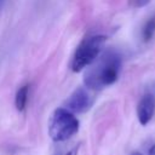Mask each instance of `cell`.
<instances>
[{"mask_svg":"<svg viewBox=\"0 0 155 155\" xmlns=\"http://www.w3.org/2000/svg\"><path fill=\"white\" fill-rule=\"evenodd\" d=\"M155 113V97L153 93H145L137 105V117L142 126L150 122Z\"/></svg>","mask_w":155,"mask_h":155,"instance_id":"obj_5","label":"cell"},{"mask_svg":"<svg viewBox=\"0 0 155 155\" xmlns=\"http://www.w3.org/2000/svg\"><path fill=\"white\" fill-rule=\"evenodd\" d=\"M58 155H59V154H58Z\"/></svg>","mask_w":155,"mask_h":155,"instance_id":"obj_13","label":"cell"},{"mask_svg":"<svg viewBox=\"0 0 155 155\" xmlns=\"http://www.w3.org/2000/svg\"><path fill=\"white\" fill-rule=\"evenodd\" d=\"M131 155H143V154H142L140 151H137V150H136V151H132Z\"/></svg>","mask_w":155,"mask_h":155,"instance_id":"obj_11","label":"cell"},{"mask_svg":"<svg viewBox=\"0 0 155 155\" xmlns=\"http://www.w3.org/2000/svg\"><path fill=\"white\" fill-rule=\"evenodd\" d=\"M28 92H29L28 85H23L17 90V93L15 97V105L18 111H23L25 109L27 101H28Z\"/></svg>","mask_w":155,"mask_h":155,"instance_id":"obj_6","label":"cell"},{"mask_svg":"<svg viewBox=\"0 0 155 155\" xmlns=\"http://www.w3.org/2000/svg\"><path fill=\"white\" fill-rule=\"evenodd\" d=\"M154 34H155V18L151 17L144 23V25L142 28V39H143V41L144 42L150 41L153 39Z\"/></svg>","mask_w":155,"mask_h":155,"instance_id":"obj_7","label":"cell"},{"mask_svg":"<svg viewBox=\"0 0 155 155\" xmlns=\"http://www.w3.org/2000/svg\"><path fill=\"white\" fill-rule=\"evenodd\" d=\"M93 104V97L90 94L87 87H78L67 99L65 109L71 113H85Z\"/></svg>","mask_w":155,"mask_h":155,"instance_id":"obj_4","label":"cell"},{"mask_svg":"<svg viewBox=\"0 0 155 155\" xmlns=\"http://www.w3.org/2000/svg\"><path fill=\"white\" fill-rule=\"evenodd\" d=\"M131 2L134 7H144L150 2V0H131Z\"/></svg>","mask_w":155,"mask_h":155,"instance_id":"obj_8","label":"cell"},{"mask_svg":"<svg viewBox=\"0 0 155 155\" xmlns=\"http://www.w3.org/2000/svg\"><path fill=\"white\" fill-rule=\"evenodd\" d=\"M148 155H155V144H153V145L150 147V149H149V153H148Z\"/></svg>","mask_w":155,"mask_h":155,"instance_id":"obj_10","label":"cell"},{"mask_svg":"<svg viewBox=\"0 0 155 155\" xmlns=\"http://www.w3.org/2000/svg\"><path fill=\"white\" fill-rule=\"evenodd\" d=\"M5 1H6V0H0V7H2V6H4Z\"/></svg>","mask_w":155,"mask_h":155,"instance_id":"obj_12","label":"cell"},{"mask_svg":"<svg viewBox=\"0 0 155 155\" xmlns=\"http://www.w3.org/2000/svg\"><path fill=\"white\" fill-rule=\"evenodd\" d=\"M120 71L121 56L114 50H108L101 53L97 59L87 67L84 74L85 87L93 91L103 90L116 82Z\"/></svg>","mask_w":155,"mask_h":155,"instance_id":"obj_1","label":"cell"},{"mask_svg":"<svg viewBox=\"0 0 155 155\" xmlns=\"http://www.w3.org/2000/svg\"><path fill=\"white\" fill-rule=\"evenodd\" d=\"M79 120L65 108H57L48 124L50 137L54 142H63L73 137L79 131Z\"/></svg>","mask_w":155,"mask_h":155,"instance_id":"obj_3","label":"cell"},{"mask_svg":"<svg viewBox=\"0 0 155 155\" xmlns=\"http://www.w3.org/2000/svg\"><path fill=\"white\" fill-rule=\"evenodd\" d=\"M107 41L105 35H92L84 39L76 47L73 56L70 68L74 73H79L90 64H92L97 57L102 53L103 46Z\"/></svg>","mask_w":155,"mask_h":155,"instance_id":"obj_2","label":"cell"},{"mask_svg":"<svg viewBox=\"0 0 155 155\" xmlns=\"http://www.w3.org/2000/svg\"><path fill=\"white\" fill-rule=\"evenodd\" d=\"M78 149H79V148H78V147H75V148H73L71 150H69L65 155H78Z\"/></svg>","mask_w":155,"mask_h":155,"instance_id":"obj_9","label":"cell"}]
</instances>
